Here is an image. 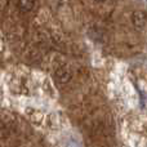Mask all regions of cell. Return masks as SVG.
<instances>
[{
    "instance_id": "3",
    "label": "cell",
    "mask_w": 147,
    "mask_h": 147,
    "mask_svg": "<svg viewBox=\"0 0 147 147\" xmlns=\"http://www.w3.org/2000/svg\"><path fill=\"white\" fill-rule=\"evenodd\" d=\"M35 5V0H18V9L22 13H27Z\"/></svg>"
},
{
    "instance_id": "2",
    "label": "cell",
    "mask_w": 147,
    "mask_h": 147,
    "mask_svg": "<svg viewBox=\"0 0 147 147\" xmlns=\"http://www.w3.org/2000/svg\"><path fill=\"white\" fill-rule=\"evenodd\" d=\"M56 79L61 84H66L71 79V72H70V70L67 67H58L56 70Z\"/></svg>"
},
{
    "instance_id": "4",
    "label": "cell",
    "mask_w": 147,
    "mask_h": 147,
    "mask_svg": "<svg viewBox=\"0 0 147 147\" xmlns=\"http://www.w3.org/2000/svg\"><path fill=\"white\" fill-rule=\"evenodd\" d=\"M98 1H106V0H98Z\"/></svg>"
},
{
    "instance_id": "1",
    "label": "cell",
    "mask_w": 147,
    "mask_h": 147,
    "mask_svg": "<svg viewBox=\"0 0 147 147\" xmlns=\"http://www.w3.org/2000/svg\"><path fill=\"white\" fill-rule=\"evenodd\" d=\"M132 22L136 28H143L147 25V13L143 10H136L132 14Z\"/></svg>"
}]
</instances>
